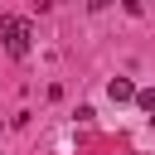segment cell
Returning a JSON list of instances; mask_svg holds the SVG:
<instances>
[{
    "mask_svg": "<svg viewBox=\"0 0 155 155\" xmlns=\"http://www.w3.org/2000/svg\"><path fill=\"white\" fill-rule=\"evenodd\" d=\"M29 19H19V15H0V44H5V53H15V58H24L29 53Z\"/></svg>",
    "mask_w": 155,
    "mask_h": 155,
    "instance_id": "6da1fadb",
    "label": "cell"
},
{
    "mask_svg": "<svg viewBox=\"0 0 155 155\" xmlns=\"http://www.w3.org/2000/svg\"><path fill=\"white\" fill-rule=\"evenodd\" d=\"M107 97H111V102H131V97H136V82H131V78H111V82H107Z\"/></svg>",
    "mask_w": 155,
    "mask_h": 155,
    "instance_id": "7a4b0ae2",
    "label": "cell"
},
{
    "mask_svg": "<svg viewBox=\"0 0 155 155\" xmlns=\"http://www.w3.org/2000/svg\"><path fill=\"white\" fill-rule=\"evenodd\" d=\"M136 102H140V111L155 121V87H150V92H136Z\"/></svg>",
    "mask_w": 155,
    "mask_h": 155,
    "instance_id": "3957f363",
    "label": "cell"
}]
</instances>
